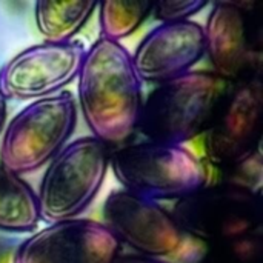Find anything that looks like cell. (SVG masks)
Instances as JSON below:
<instances>
[{
	"label": "cell",
	"instance_id": "obj_15",
	"mask_svg": "<svg viewBox=\"0 0 263 263\" xmlns=\"http://www.w3.org/2000/svg\"><path fill=\"white\" fill-rule=\"evenodd\" d=\"M153 6L151 2H100V37L111 42L129 37L153 14Z\"/></svg>",
	"mask_w": 263,
	"mask_h": 263
},
{
	"label": "cell",
	"instance_id": "obj_16",
	"mask_svg": "<svg viewBox=\"0 0 263 263\" xmlns=\"http://www.w3.org/2000/svg\"><path fill=\"white\" fill-rule=\"evenodd\" d=\"M199 263H263L260 231L236 240L211 245Z\"/></svg>",
	"mask_w": 263,
	"mask_h": 263
},
{
	"label": "cell",
	"instance_id": "obj_4",
	"mask_svg": "<svg viewBox=\"0 0 263 263\" xmlns=\"http://www.w3.org/2000/svg\"><path fill=\"white\" fill-rule=\"evenodd\" d=\"M77 117L76 97L66 89L29 102L2 133L0 166L20 177L46 166L69 143Z\"/></svg>",
	"mask_w": 263,
	"mask_h": 263
},
{
	"label": "cell",
	"instance_id": "obj_1",
	"mask_svg": "<svg viewBox=\"0 0 263 263\" xmlns=\"http://www.w3.org/2000/svg\"><path fill=\"white\" fill-rule=\"evenodd\" d=\"M143 100V82L120 42L100 37L86 48L76 102L92 137L109 149L128 145L139 129Z\"/></svg>",
	"mask_w": 263,
	"mask_h": 263
},
{
	"label": "cell",
	"instance_id": "obj_13",
	"mask_svg": "<svg viewBox=\"0 0 263 263\" xmlns=\"http://www.w3.org/2000/svg\"><path fill=\"white\" fill-rule=\"evenodd\" d=\"M40 222L35 190L23 177L0 166V231L32 234Z\"/></svg>",
	"mask_w": 263,
	"mask_h": 263
},
{
	"label": "cell",
	"instance_id": "obj_3",
	"mask_svg": "<svg viewBox=\"0 0 263 263\" xmlns=\"http://www.w3.org/2000/svg\"><path fill=\"white\" fill-rule=\"evenodd\" d=\"M109 168L122 190L154 202H179L208 185L203 162L180 145L128 143L111 153Z\"/></svg>",
	"mask_w": 263,
	"mask_h": 263
},
{
	"label": "cell",
	"instance_id": "obj_6",
	"mask_svg": "<svg viewBox=\"0 0 263 263\" xmlns=\"http://www.w3.org/2000/svg\"><path fill=\"white\" fill-rule=\"evenodd\" d=\"M262 194L231 182L205 185L171 211L185 236L216 245L260 231Z\"/></svg>",
	"mask_w": 263,
	"mask_h": 263
},
{
	"label": "cell",
	"instance_id": "obj_14",
	"mask_svg": "<svg viewBox=\"0 0 263 263\" xmlns=\"http://www.w3.org/2000/svg\"><path fill=\"white\" fill-rule=\"evenodd\" d=\"M99 2H37L34 22L45 42L74 40L97 9Z\"/></svg>",
	"mask_w": 263,
	"mask_h": 263
},
{
	"label": "cell",
	"instance_id": "obj_2",
	"mask_svg": "<svg viewBox=\"0 0 263 263\" xmlns=\"http://www.w3.org/2000/svg\"><path fill=\"white\" fill-rule=\"evenodd\" d=\"M213 71H190L159 83L143 100L139 133L148 140L180 145L203 134L225 92Z\"/></svg>",
	"mask_w": 263,
	"mask_h": 263
},
{
	"label": "cell",
	"instance_id": "obj_12",
	"mask_svg": "<svg viewBox=\"0 0 263 263\" xmlns=\"http://www.w3.org/2000/svg\"><path fill=\"white\" fill-rule=\"evenodd\" d=\"M248 11L236 2H214L203 25L205 55L213 72L227 83L237 82L253 72L254 42Z\"/></svg>",
	"mask_w": 263,
	"mask_h": 263
},
{
	"label": "cell",
	"instance_id": "obj_8",
	"mask_svg": "<svg viewBox=\"0 0 263 263\" xmlns=\"http://www.w3.org/2000/svg\"><path fill=\"white\" fill-rule=\"evenodd\" d=\"M86 46L80 40L42 42L22 49L0 68V96L8 100H39L74 82Z\"/></svg>",
	"mask_w": 263,
	"mask_h": 263
},
{
	"label": "cell",
	"instance_id": "obj_17",
	"mask_svg": "<svg viewBox=\"0 0 263 263\" xmlns=\"http://www.w3.org/2000/svg\"><path fill=\"white\" fill-rule=\"evenodd\" d=\"M208 6V2L202 0H171L159 2L153 6V15L160 23L166 22H185L199 14Z\"/></svg>",
	"mask_w": 263,
	"mask_h": 263
},
{
	"label": "cell",
	"instance_id": "obj_18",
	"mask_svg": "<svg viewBox=\"0 0 263 263\" xmlns=\"http://www.w3.org/2000/svg\"><path fill=\"white\" fill-rule=\"evenodd\" d=\"M114 263H170L163 259H156V257H146V256H140V254H134V253H128V254H120L117 257V260Z\"/></svg>",
	"mask_w": 263,
	"mask_h": 263
},
{
	"label": "cell",
	"instance_id": "obj_9",
	"mask_svg": "<svg viewBox=\"0 0 263 263\" xmlns=\"http://www.w3.org/2000/svg\"><path fill=\"white\" fill-rule=\"evenodd\" d=\"M102 222L117 242L134 254L165 259L176 254L185 234L171 211L159 202L131 194L125 190L111 191L103 205Z\"/></svg>",
	"mask_w": 263,
	"mask_h": 263
},
{
	"label": "cell",
	"instance_id": "obj_19",
	"mask_svg": "<svg viewBox=\"0 0 263 263\" xmlns=\"http://www.w3.org/2000/svg\"><path fill=\"white\" fill-rule=\"evenodd\" d=\"M6 119H8V102L0 96V137H2V133L5 129Z\"/></svg>",
	"mask_w": 263,
	"mask_h": 263
},
{
	"label": "cell",
	"instance_id": "obj_5",
	"mask_svg": "<svg viewBox=\"0 0 263 263\" xmlns=\"http://www.w3.org/2000/svg\"><path fill=\"white\" fill-rule=\"evenodd\" d=\"M111 149L92 136L69 142L45 168L37 200L42 222L80 217L97 199L108 170Z\"/></svg>",
	"mask_w": 263,
	"mask_h": 263
},
{
	"label": "cell",
	"instance_id": "obj_7",
	"mask_svg": "<svg viewBox=\"0 0 263 263\" xmlns=\"http://www.w3.org/2000/svg\"><path fill=\"white\" fill-rule=\"evenodd\" d=\"M262 111L263 85L259 72L225 88L203 133L205 154L214 168L227 171L260 153Z\"/></svg>",
	"mask_w": 263,
	"mask_h": 263
},
{
	"label": "cell",
	"instance_id": "obj_11",
	"mask_svg": "<svg viewBox=\"0 0 263 263\" xmlns=\"http://www.w3.org/2000/svg\"><path fill=\"white\" fill-rule=\"evenodd\" d=\"M203 57V26L194 20L159 23L131 54L142 82L156 85L193 71Z\"/></svg>",
	"mask_w": 263,
	"mask_h": 263
},
{
	"label": "cell",
	"instance_id": "obj_10",
	"mask_svg": "<svg viewBox=\"0 0 263 263\" xmlns=\"http://www.w3.org/2000/svg\"><path fill=\"white\" fill-rule=\"evenodd\" d=\"M120 254V243L102 222L77 217L34 231L14 263H114Z\"/></svg>",
	"mask_w": 263,
	"mask_h": 263
}]
</instances>
